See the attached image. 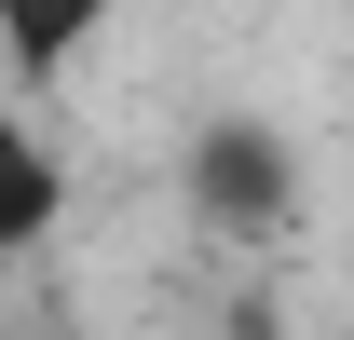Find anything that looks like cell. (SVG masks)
<instances>
[{"instance_id":"1","label":"cell","mask_w":354,"mask_h":340,"mask_svg":"<svg viewBox=\"0 0 354 340\" xmlns=\"http://www.w3.org/2000/svg\"><path fill=\"white\" fill-rule=\"evenodd\" d=\"M177 191H191V218L218 232V245H286L313 205V177H300V136L259 123V109H218V123L177 150Z\"/></svg>"},{"instance_id":"3","label":"cell","mask_w":354,"mask_h":340,"mask_svg":"<svg viewBox=\"0 0 354 340\" xmlns=\"http://www.w3.org/2000/svg\"><path fill=\"white\" fill-rule=\"evenodd\" d=\"M109 14H123V0H0V68H14V82H68V68L109 41Z\"/></svg>"},{"instance_id":"2","label":"cell","mask_w":354,"mask_h":340,"mask_svg":"<svg viewBox=\"0 0 354 340\" xmlns=\"http://www.w3.org/2000/svg\"><path fill=\"white\" fill-rule=\"evenodd\" d=\"M68 232V150L0 95V258H41Z\"/></svg>"},{"instance_id":"4","label":"cell","mask_w":354,"mask_h":340,"mask_svg":"<svg viewBox=\"0 0 354 340\" xmlns=\"http://www.w3.org/2000/svg\"><path fill=\"white\" fill-rule=\"evenodd\" d=\"M205 340H286V327H272V313H218Z\"/></svg>"}]
</instances>
